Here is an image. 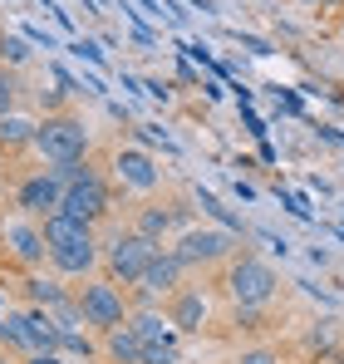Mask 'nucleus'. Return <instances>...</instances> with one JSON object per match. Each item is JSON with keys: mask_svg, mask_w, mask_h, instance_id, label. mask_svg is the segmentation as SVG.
<instances>
[{"mask_svg": "<svg viewBox=\"0 0 344 364\" xmlns=\"http://www.w3.org/2000/svg\"><path fill=\"white\" fill-rule=\"evenodd\" d=\"M79 315H84V325L89 330H99V335H109L114 325L128 320V305H123V291H118V281H89V286H79Z\"/></svg>", "mask_w": 344, "mask_h": 364, "instance_id": "obj_4", "label": "nucleus"}, {"mask_svg": "<svg viewBox=\"0 0 344 364\" xmlns=\"http://www.w3.org/2000/svg\"><path fill=\"white\" fill-rule=\"evenodd\" d=\"M340 40H344V20H340Z\"/></svg>", "mask_w": 344, "mask_h": 364, "instance_id": "obj_27", "label": "nucleus"}, {"mask_svg": "<svg viewBox=\"0 0 344 364\" xmlns=\"http://www.w3.org/2000/svg\"><path fill=\"white\" fill-rule=\"evenodd\" d=\"M114 182L123 187V192H158L163 168H158L143 148H118L114 153Z\"/></svg>", "mask_w": 344, "mask_h": 364, "instance_id": "obj_9", "label": "nucleus"}, {"mask_svg": "<svg viewBox=\"0 0 344 364\" xmlns=\"http://www.w3.org/2000/svg\"><path fill=\"white\" fill-rule=\"evenodd\" d=\"M35 133H40V119L10 109L0 119V153H20V148H35Z\"/></svg>", "mask_w": 344, "mask_h": 364, "instance_id": "obj_16", "label": "nucleus"}, {"mask_svg": "<svg viewBox=\"0 0 344 364\" xmlns=\"http://www.w3.org/2000/svg\"><path fill=\"white\" fill-rule=\"evenodd\" d=\"M207 315H212V305L202 296V286H182L168 305V320L177 325V335H197V330L207 325Z\"/></svg>", "mask_w": 344, "mask_h": 364, "instance_id": "obj_11", "label": "nucleus"}, {"mask_svg": "<svg viewBox=\"0 0 344 364\" xmlns=\"http://www.w3.org/2000/svg\"><path fill=\"white\" fill-rule=\"evenodd\" d=\"M276 271L261 261V256H236L227 266V296L236 310H261V305L276 296Z\"/></svg>", "mask_w": 344, "mask_h": 364, "instance_id": "obj_2", "label": "nucleus"}, {"mask_svg": "<svg viewBox=\"0 0 344 364\" xmlns=\"http://www.w3.org/2000/svg\"><path fill=\"white\" fill-rule=\"evenodd\" d=\"M15 99H20V84H15V74H10V69H0V119L15 109Z\"/></svg>", "mask_w": 344, "mask_h": 364, "instance_id": "obj_22", "label": "nucleus"}, {"mask_svg": "<svg viewBox=\"0 0 344 364\" xmlns=\"http://www.w3.org/2000/svg\"><path fill=\"white\" fill-rule=\"evenodd\" d=\"M0 60L5 64H25L30 60V45H25L20 35H5V40H0Z\"/></svg>", "mask_w": 344, "mask_h": 364, "instance_id": "obj_21", "label": "nucleus"}, {"mask_svg": "<svg viewBox=\"0 0 344 364\" xmlns=\"http://www.w3.org/2000/svg\"><path fill=\"white\" fill-rule=\"evenodd\" d=\"M20 330H25V355H55L59 350V325L50 310H25Z\"/></svg>", "mask_w": 344, "mask_h": 364, "instance_id": "obj_13", "label": "nucleus"}, {"mask_svg": "<svg viewBox=\"0 0 344 364\" xmlns=\"http://www.w3.org/2000/svg\"><path fill=\"white\" fill-rule=\"evenodd\" d=\"M50 261H55L59 276H89L94 266H99V242L89 246H64V251H50Z\"/></svg>", "mask_w": 344, "mask_h": 364, "instance_id": "obj_18", "label": "nucleus"}, {"mask_svg": "<svg viewBox=\"0 0 344 364\" xmlns=\"http://www.w3.org/2000/svg\"><path fill=\"white\" fill-rule=\"evenodd\" d=\"M231 246H236V232H217V227H187L182 237H177V261L192 271V266H217V261H227Z\"/></svg>", "mask_w": 344, "mask_h": 364, "instance_id": "obj_6", "label": "nucleus"}, {"mask_svg": "<svg viewBox=\"0 0 344 364\" xmlns=\"http://www.w3.org/2000/svg\"><path fill=\"white\" fill-rule=\"evenodd\" d=\"M236 364H281V350H271V345H261V350H241Z\"/></svg>", "mask_w": 344, "mask_h": 364, "instance_id": "obj_23", "label": "nucleus"}, {"mask_svg": "<svg viewBox=\"0 0 344 364\" xmlns=\"http://www.w3.org/2000/svg\"><path fill=\"white\" fill-rule=\"evenodd\" d=\"M128 325H133V335L143 345H182V335L168 320V310H138V315H128Z\"/></svg>", "mask_w": 344, "mask_h": 364, "instance_id": "obj_15", "label": "nucleus"}, {"mask_svg": "<svg viewBox=\"0 0 344 364\" xmlns=\"http://www.w3.org/2000/svg\"><path fill=\"white\" fill-rule=\"evenodd\" d=\"M64 187H69V182L59 178L55 168H40V173H30V178L20 182L15 202H20V212H25V217L45 222V217H55L59 207H64Z\"/></svg>", "mask_w": 344, "mask_h": 364, "instance_id": "obj_7", "label": "nucleus"}, {"mask_svg": "<svg viewBox=\"0 0 344 364\" xmlns=\"http://www.w3.org/2000/svg\"><path fill=\"white\" fill-rule=\"evenodd\" d=\"M182 276H187V266L177 261V251H158L153 266H148V276L138 281V291H143V296H163V301H172V296L182 291Z\"/></svg>", "mask_w": 344, "mask_h": 364, "instance_id": "obj_10", "label": "nucleus"}, {"mask_svg": "<svg viewBox=\"0 0 344 364\" xmlns=\"http://www.w3.org/2000/svg\"><path fill=\"white\" fill-rule=\"evenodd\" d=\"M0 364H15V360H10V355H0Z\"/></svg>", "mask_w": 344, "mask_h": 364, "instance_id": "obj_26", "label": "nucleus"}, {"mask_svg": "<svg viewBox=\"0 0 344 364\" xmlns=\"http://www.w3.org/2000/svg\"><path fill=\"white\" fill-rule=\"evenodd\" d=\"M104 355H109V364H143V340L133 335L128 320L114 325V330L104 335Z\"/></svg>", "mask_w": 344, "mask_h": 364, "instance_id": "obj_17", "label": "nucleus"}, {"mask_svg": "<svg viewBox=\"0 0 344 364\" xmlns=\"http://www.w3.org/2000/svg\"><path fill=\"white\" fill-rule=\"evenodd\" d=\"M35 153L50 163V168H64V163H84L89 158V128L69 114H55V119L40 123L35 133Z\"/></svg>", "mask_w": 344, "mask_h": 364, "instance_id": "obj_1", "label": "nucleus"}, {"mask_svg": "<svg viewBox=\"0 0 344 364\" xmlns=\"http://www.w3.org/2000/svg\"><path fill=\"white\" fill-rule=\"evenodd\" d=\"M0 242L10 246V256H15L20 266H40V261L50 256L45 232H40L35 217H10V222H0Z\"/></svg>", "mask_w": 344, "mask_h": 364, "instance_id": "obj_8", "label": "nucleus"}, {"mask_svg": "<svg viewBox=\"0 0 344 364\" xmlns=\"http://www.w3.org/2000/svg\"><path fill=\"white\" fill-rule=\"evenodd\" d=\"M172 227L187 232V207H177V202H153V207H143L138 222H133V232H143V237H153V242H163Z\"/></svg>", "mask_w": 344, "mask_h": 364, "instance_id": "obj_14", "label": "nucleus"}, {"mask_svg": "<svg viewBox=\"0 0 344 364\" xmlns=\"http://www.w3.org/2000/svg\"><path fill=\"white\" fill-rule=\"evenodd\" d=\"M40 232H45V246H50V251H64V246H89V242H94V222H79V217H69V212L45 217V222H40Z\"/></svg>", "mask_w": 344, "mask_h": 364, "instance_id": "obj_12", "label": "nucleus"}, {"mask_svg": "<svg viewBox=\"0 0 344 364\" xmlns=\"http://www.w3.org/2000/svg\"><path fill=\"white\" fill-rule=\"evenodd\" d=\"M25 364H64V360H59V350H55V355H30Z\"/></svg>", "mask_w": 344, "mask_h": 364, "instance_id": "obj_24", "label": "nucleus"}, {"mask_svg": "<svg viewBox=\"0 0 344 364\" xmlns=\"http://www.w3.org/2000/svg\"><path fill=\"white\" fill-rule=\"evenodd\" d=\"M30 296H35V305H40V310H55V305L69 301V296L59 291L55 281H30Z\"/></svg>", "mask_w": 344, "mask_h": 364, "instance_id": "obj_19", "label": "nucleus"}, {"mask_svg": "<svg viewBox=\"0 0 344 364\" xmlns=\"http://www.w3.org/2000/svg\"><path fill=\"white\" fill-rule=\"evenodd\" d=\"M340 364H344V360H340Z\"/></svg>", "mask_w": 344, "mask_h": 364, "instance_id": "obj_28", "label": "nucleus"}, {"mask_svg": "<svg viewBox=\"0 0 344 364\" xmlns=\"http://www.w3.org/2000/svg\"><path fill=\"white\" fill-rule=\"evenodd\" d=\"M300 5H310V10H320V5H330V0H300Z\"/></svg>", "mask_w": 344, "mask_h": 364, "instance_id": "obj_25", "label": "nucleus"}, {"mask_svg": "<svg viewBox=\"0 0 344 364\" xmlns=\"http://www.w3.org/2000/svg\"><path fill=\"white\" fill-rule=\"evenodd\" d=\"M163 251V242L143 237V232H118L114 246L104 251V266H109V281H123V286H138L153 266V256Z\"/></svg>", "mask_w": 344, "mask_h": 364, "instance_id": "obj_3", "label": "nucleus"}, {"mask_svg": "<svg viewBox=\"0 0 344 364\" xmlns=\"http://www.w3.org/2000/svg\"><path fill=\"white\" fill-rule=\"evenodd\" d=\"M109 202H114V192H109L104 173L99 168H84L79 178L64 187V207L59 212H69L79 222H99V217H109Z\"/></svg>", "mask_w": 344, "mask_h": 364, "instance_id": "obj_5", "label": "nucleus"}, {"mask_svg": "<svg viewBox=\"0 0 344 364\" xmlns=\"http://www.w3.org/2000/svg\"><path fill=\"white\" fill-rule=\"evenodd\" d=\"M143 364H182V345H143Z\"/></svg>", "mask_w": 344, "mask_h": 364, "instance_id": "obj_20", "label": "nucleus"}]
</instances>
